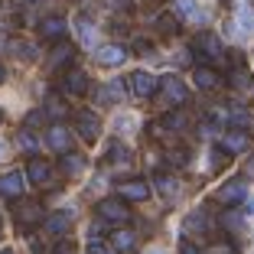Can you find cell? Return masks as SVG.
Segmentation results:
<instances>
[{
	"mask_svg": "<svg viewBox=\"0 0 254 254\" xmlns=\"http://www.w3.org/2000/svg\"><path fill=\"white\" fill-rule=\"evenodd\" d=\"M95 212L105 222H114V225H127L130 222V209H127V202L124 199H118V195H111V199H101L95 205Z\"/></svg>",
	"mask_w": 254,
	"mask_h": 254,
	"instance_id": "cell-1",
	"label": "cell"
},
{
	"mask_svg": "<svg viewBox=\"0 0 254 254\" xmlns=\"http://www.w3.org/2000/svg\"><path fill=\"white\" fill-rule=\"evenodd\" d=\"M195 56H202L205 62H222L225 59V49H222V39L215 36V33H199L192 43Z\"/></svg>",
	"mask_w": 254,
	"mask_h": 254,
	"instance_id": "cell-2",
	"label": "cell"
},
{
	"mask_svg": "<svg viewBox=\"0 0 254 254\" xmlns=\"http://www.w3.org/2000/svg\"><path fill=\"white\" fill-rule=\"evenodd\" d=\"M157 88L163 91V101H166V105H170V108L183 105V101H186V98H189V88H186V85L180 82V78H176V75H166V78H163V82L157 85Z\"/></svg>",
	"mask_w": 254,
	"mask_h": 254,
	"instance_id": "cell-3",
	"label": "cell"
},
{
	"mask_svg": "<svg viewBox=\"0 0 254 254\" xmlns=\"http://www.w3.org/2000/svg\"><path fill=\"white\" fill-rule=\"evenodd\" d=\"M75 130L91 143V140H98V134H101V121H98V114H91V111H78L75 114Z\"/></svg>",
	"mask_w": 254,
	"mask_h": 254,
	"instance_id": "cell-4",
	"label": "cell"
},
{
	"mask_svg": "<svg viewBox=\"0 0 254 254\" xmlns=\"http://www.w3.org/2000/svg\"><path fill=\"white\" fill-rule=\"evenodd\" d=\"M127 85H130V91H134L137 98H153V95H157V85H160V82H157L150 72H134L130 78H127Z\"/></svg>",
	"mask_w": 254,
	"mask_h": 254,
	"instance_id": "cell-5",
	"label": "cell"
},
{
	"mask_svg": "<svg viewBox=\"0 0 254 254\" xmlns=\"http://www.w3.org/2000/svg\"><path fill=\"white\" fill-rule=\"evenodd\" d=\"M150 195V186L143 180H127V183H118V199L124 202H143Z\"/></svg>",
	"mask_w": 254,
	"mask_h": 254,
	"instance_id": "cell-6",
	"label": "cell"
},
{
	"mask_svg": "<svg viewBox=\"0 0 254 254\" xmlns=\"http://www.w3.org/2000/svg\"><path fill=\"white\" fill-rule=\"evenodd\" d=\"M248 195V186H245V180H228L222 189H218V195L215 199L222 202V205H238L241 199Z\"/></svg>",
	"mask_w": 254,
	"mask_h": 254,
	"instance_id": "cell-7",
	"label": "cell"
},
{
	"mask_svg": "<svg viewBox=\"0 0 254 254\" xmlns=\"http://www.w3.org/2000/svg\"><path fill=\"white\" fill-rule=\"evenodd\" d=\"M13 215H16V222H20V228H30V225H36L39 218H43V205H39V202H16Z\"/></svg>",
	"mask_w": 254,
	"mask_h": 254,
	"instance_id": "cell-8",
	"label": "cell"
},
{
	"mask_svg": "<svg viewBox=\"0 0 254 254\" xmlns=\"http://www.w3.org/2000/svg\"><path fill=\"white\" fill-rule=\"evenodd\" d=\"M62 85H65V91H68V95H75V98L88 95V75H85L82 68H68L65 78H62Z\"/></svg>",
	"mask_w": 254,
	"mask_h": 254,
	"instance_id": "cell-9",
	"label": "cell"
},
{
	"mask_svg": "<svg viewBox=\"0 0 254 254\" xmlns=\"http://www.w3.org/2000/svg\"><path fill=\"white\" fill-rule=\"evenodd\" d=\"M23 186H26V176L16 173V170L7 173V176H0V195H3V199H20Z\"/></svg>",
	"mask_w": 254,
	"mask_h": 254,
	"instance_id": "cell-10",
	"label": "cell"
},
{
	"mask_svg": "<svg viewBox=\"0 0 254 254\" xmlns=\"http://www.w3.org/2000/svg\"><path fill=\"white\" fill-rule=\"evenodd\" d=\"M46 143H49L56 153H68V150H72V134H68L62 124H53L46 130Z\"/></svg>",
	"mask_w": 254,
	"mask_h": 254,
	"instance_id": "cell-11",
	"label": "cell"
},
{
	"mask_svg": "<svg viewBox=\"0 0 254 254\" xmlns=\"http://www.w3.org/2000/svg\"><path fill=\"white\" fill-rule=\"evenodd\" d=\"M26 180H30L33 186H49V183H53V166L46 163V160H30Z\"/></svg>",
	"mask_w": 254,
	"mask_h": 254,
	"instance_id": "cell-12",
	"label": "cell"
},
{
	"mask_svg": "<svg viewBox=\"0 0 254 254\" xmlns=\"http://www.w3.org/2000/svg\"><path fill=\"white\" fill-rule=\"evenodd\" d=\"M248 143H251L248 130H238V127H232L228 134H222V150L225 153H241V150H248Z\"/></svg>",
	"mask_w": 254,
	"mask_h": 254,
	"instance_id": "cell-13",
	"label": "cell"
},
{
	"mask_svg": "<svg viewBox=\"0 0 254 254\" xmlns=\"http://www.w3.org/2000/svg\"><path fill=\"white\" fill-rule=\"evenodd\" d=\"M65 30H68L65 16H43V20H39V36H46V39L65 36Z\"/></svg>",
	"mask_w": 254,
	"mask_h": 254,
	"instance_id": "cell-14",
	"label": "cell"
},
{
	"mask_svg": "<svg viewBox=\"0 0 254 254\" xmlns=\"http://www.w3.org/2000/svg\"><path fill=\"white\" fill-rule=\"evenodd\" d=\"M72 59H75V46L65 43V39H59V43L53 46V53H49V68H62Z\"/></svg>",
	"mask_w": 254,
	"mask_h": 254,
	"instance_id": "cell-15",
	"label": "cell"
},
{
	"mask_svg": "<svg viewBox=\"0 0 254 254\" xmlns=\"http://www.w3.org/2000/svg\"><path fill=\"white\" fill-rule=\"evenodd\" d=\"M124 59H127V49H124V46H118V43L101 46V49H98V62H101V65H121Z\"/></svg>",
	"mask_w": 254,
	"mask_h": 254,
	"instance_id": "cell-16",
	"label": "cell"
},
{
	"mask_svg": "<svg viewBox=\"0 0 254 254\" xmlns=\"http://www.w3.org/2000/svg\"><path fill=\"white\" fill-rule=\"evenodd\" d=\"M192 82H195V88H202V91H212L218 82H222V78H218V72H215V68H209V65H199V68L192 72Z\"/></svg>",
	"mask_w": 254,
	"mask_h": 254,
	"instance_id": "cell-17",
	"label": "cell"
},
{
	"mask_svg": "<svg viewBox=\"0 0 254 254\" xmlns=\"http://www.w3.org/2000/svg\"><path fill=\"white\" fill-rule=\"evenodd\" d=\"M228 85L238 88V91H251L254 88V78H251V72H248L245 65H235L232 72H228Z\"/></svg>",
	"mask_w": 254,
	"mask_h": 254,
	"instance_id": "cell-18",
	"label": "cell"
},
{
	"mask_svg": "<svg viewBox=\"0 0 254 254\" xmlns=\"http://www.w3.org/2000/svg\"><path fill=\"white\" fill-rule=\"evenodd\" d=\"M68 225H72V212H56V215L46 218V232L49 235H65Z\"/></svg>",
	"mask_w": 254,
	"mask_h": 254,
	"instance_id": "cell-19",
	"label": "cell"
},
{
	"mask_svg": "<svg viewBox=\"0 0 254 254\" xmlns=\"http://www.w3.org/2000/svg\"><path fill=\"white\" fill-rule=\"evenodd\" d=\"M134 241H137V235L130 232V228H118V232L111 235V248H114V251H121V254L130 251V248H134Z\"/></svg>",
	"mask_w": 254,
	"mask_h": 254,
	"instance_id": "cell-20",
	"label": "cell"
},
{
	"mask_svg": "<svg viewBox=\"0 0 254 254\" xmlns=\"http://www.w3.org/2000/svg\"><path fill=\"white\" fill-rule=\"evenodd\" d=\"M43 111H46V118L59 121V118L68 114V105H65V98H62V95H49V98H46V105H43Z\"/></svg>",
	"mask_w": 254,
	"mask_h": 254,
	"instance_id": "cell-21",
	"label": "cell"
},
{
	"mask_svg": "<svg viewBox=\"0 0 254 254\" xmlns=\"http://www.w3.org/2000/svg\"><path fill=\"white\" fill-rule=\"evenodd\" d=\"M62 170H65L68 176L82 173L85 170V157H82V153H72V150H68V153H62Z\"/></svg>",
	"mask_w": 254,
	"mask_h": 254,
	"instance_id": "cell-22",
	"label": "cell"
},
{
	"mask_svg": "<svg viewBox=\"0 0 254 254\" xmlns=\"http://www.w3.org/2000/svg\"><path fill=\"white\" fill-rule=\"evenodd\" d=\"M157 26H160L163 36H173V33H180V16H176V13H160Z\"/></svg>",
	"mask_w": 254,
	"mask_h": 254,
	"instance_id": "cell-23",
	"label": "cell"
},
{
	"mask_svg": "<svg viewBox=\"0 0 254 254\" xmlns=\"http://www.w3.org/2000/svg\"><path fill=\"white\" fill-rule=\"evenodd\" d=\"M202 228H205V215H202V212H192V215L186 218V225H183V232H186V235H192V232L199 235Z\"/></svg>",
	"mask_w": 254,
	"mask_h": 254,
	"instance_id": "cell-24",
	"label": "cell"
},
{
	"mask_svg": "<svg viewBox=\"0 0 254 254\" xmlns=\"http://www.w3.org/2000/svg\"><path fill=\"white\" fill-rule=\"evenodd\" d=\"M20 143H23L26 153H36V150H39V140H36V134H33L30 127H23V130H20Z\"/></svg>",
	"mask_w": 254,
	"mask_h": 254,
	"instance_id": "cell-25",
	"label": "cell"
},
{
	"mask_svg": "<svg viewBox=\"0 0 254 254\" xmlns=\"http://www.w3.org/2000/svg\"><path fill=\"white\" fill-rule=\"evenodd\" d=\"M232 124L238 127V130H248V124H251V111H245V108H232Z\"/></svg>",
	"mask_w": 254,
	"mask_h": 254,
	"instance_id": "cell-26",
	"label": "cell"
},
{
	"mask_svg": "<svg viewBox=\"0 0 254 254\" xmlns=\"http://www.w3.org/2000/svg\"><path fill=\"white\" fill-rule=\"evenodd\" d=\"M153 183H157V189L163 195H173V192H176V180H173V176H166V173H157V180H153Z\"/></svg>",
	"mask_w": 254,
	"mask_h": 254,
	"instance_id": "cell-27",
	"label": "cell"
},
{
	"mask_svg": "<svg viewBox=\"0 0 254 254\" xmlns=\"http://www.w3.org/2000/svg\"><path fill=\"white\" fill-rule=\"evenodd\" d=\"M13 53L20 56V59H36V46L23 43V39H13Z\"/></svg>",
	"mask_w": 254,
	"mask_h": 254,
	"instance_id": "cell-28",
	"label": "cell"
},
{
	"mask_svg": "<svg viewBox=\"0 0 254 254\" xmlns=\"http://www.w3.org/2000/svg\"><path fill=\"white\" fill-rule=\"evenodd\" d=\"M166 127H170V130H183V127H186V114H183V111L166 114Z\"/></svg>",
	"mask_w": 254,
	"mask_h": 254,
	"instance_id": "cell-29",
	"label": "cell"
},
{
	"mask_svg": "<svg viewBox=\"0 0 254 254\" xmlns=\"http://www.w3.org/2000/svg\"><path fill=\"white\" fill-rule=\"evenodd\" d=\"M222 225L228 228V232H238V228H241V215H238V212H228V215L222 218Z\"/></svg>",
	"mask_w": 254,
	"mask_h": 254,
	"instance_id": "cell-30",
	"label": "cell"
},
{
	"mask_svg": "<svg viewBox=\"0 0 254 254\" xmlns=\"http://www.w3.org/2000/svg\"><path fill=\"white\" fill-rule=\"evenodd\" d=\"M114 98H121V85L118 82H111L105 91H101V101H114Z\"/></svg>",
	"mask_w": 254,
	"mask_h": 254,
	"instance_id": "cell-31",
	"label": "cell"
},
{
	"mask_svg": "<svg viewBox=\"0 0 254 254\" xmlns=\"http://www.w3.org/2000/svg\"><path fill=\"white\" fill-rule=\"evenodd\" d=\"M186 160H189V150H173V153H170L173 166H186Z\"/></svg>",
	"mask_w": 254,
	"mask_h": 254,
	"instance_id": "cell-32",
	"label": "cell"
},
{
	"mask_svg": "<svg viewBox=\"0 0 254 254\" xmlns=\"http://www.w3.org/2000/svg\"><path fill=\"white\" fill-rule=\"evenodd\" d=\"M127 157H130V153H127V150L124 147H121V143H114V147L111 150H108V160H121V163H124V160Z\"/></svg>",
	"mask_w": 254,
	"mask_h": 254,
	"instance_id": "cell-33",
	"label": "cell"
},
{
	"mask_svg": "<svg viewBox=\"0 0 254 254\" xmlns=\"http://www.w3.org/2000/svg\"><path fill=\"white\" fill-rule=\"evenodd\" d=\"M209 254H235V245H228V241H222V245H212Z\"/></svg>",
	"mask_w": 254,
	"mask_h": 254,
	"instance_id": "cell-34",
	"label": "cell"
},
{
	"mask_svg": "<svg viewBox=\"0 0 254 254\" xmlns=\"http://www.w3.org/2000/svg\"><path fill=\"white\" fill-rule=\"evenodd\" d=\"M108 7H114V10H130V3H134V0H105Z\"/></svg>",
	"mask_w": 254,
	"mask_h": 254,
	"instance_id": "cell-35",
	"label": "cell"
},
{
	"mask_svg": "<svg viewBox=\"0 0 254 254\" xmlns=\"http://www.w3.org/2000/svg\"><path fill=\"white\" fill-rule=\"evenodd\" d=\"M153 46H150V39H137L134 43V53H150Z\"/></svg>",
	"mask_w": 254,
	"mask_h": 254,
	"instance_id": "cell-36",
	"label": "cell"
},
{
	"mask_svg": "<svg viewBox=\"0 0 254 254\" xmlns=\"http://www.w3.org/2000/svg\"><path fill=\"white\" fill-rule=\"evenodd\" d=\"M53 254H72V245H68V241H62V245H56Z\"/></svg>",
	"mask_w": 254,
	"mask_h": 254,
	"instance_id": "cell-37",
	"label": "cell"
},
{
	"mask_svg": "<svg viewBox=\"0 0 254 254\" xmlns=\"http://www.w3.org/2000/svg\"><path fill=\"white\" fill-rule=\"evenodd\" d=\"M183 254H202V251H199L195 245H189V241H186V245H183Z\"/></svg>",
	"mask_w": 254,
	"mask_h": 254,
	"instance_id": "cell-38",
	"label": "cell"
},
{
	"mask_svg": "<svg viewBox=\"0 0 254 254\" xmlns=\"http://www.w3.org/2000/svg\"><path fill=\"white\" fill-rule=\"evenodd\" d=\"M0 78H3V62H0Z\"/></svg>",
	"mask_w": 254,
	"mask_h": 254,
	"instance_id": "cell-39",
	"label": "cell"
},
{
	"mask_svg": "<svg viewBox=\"0 0 254 254\" xmlns=\"http://www.w3.org/2000/svg\"><path fill=\"white\" fill-rule=\"evenodd\" d=\"M0 124H3V111H0Z\"/></svg>",
	"mask_w": 254,
	"mask_h": 254,
	"instance_id": "cell-40",
	"label": "cell"
},
{
	"mask_svg": "<svg viewBox=\"0 0 254 254\" xmlns=\"http://www.w3.org/2000/svg\"><path fill=\"white\" fill-rule=\"evenodd\" d=\"M0 254H13V251H0Z\"/></svg>",
	"mask_w": 254,
	"mask_h": 254,
	"instance_id": "cell-41",
	"label": "cell"
},
{
	"mask_svg": "<svg viewBox=\"0 0 254 254\" xmlns=\"http://www.w3.org/2000/svg\"><path fill=\"white\" fill-rule=\"evenodd\" d=\"M0 238H3V228H0Z\"/></svg>",
	"mask_w": 254,
	"mask_h": 254,
	"instance_id": "cell-42",
	"label": "cell"
},
{
	"mask_svg": "<svg viewBox=\"0 0 254 254\" xmlns=\"http://www.w3.org/2000/svg\"><path fill=\"white\" fill-rule=\"evenodd\" d=\"M225 3H232V0H225Z\"/></svg>",
	"mask_w": 254,
	"mask_h": 254,
	"instance_id": "cell-43",
	"label": "cell"
},
{
	"mask_svg": "<svg viewBox=\"0 0 254 254\" xmlns=\"http://www.w3.org/2000/svg\"><path fill=\"white\" fill-rule=\"evenodd\" d=\"M0 150H3V147H0Z\"/></svg>",
	"mask_w": 254,
	"mask_h": 254,
	"instance_id": "cell-44",
	"label": "cell"
},
{
	"mask_svg": "<svg viewBox=\"0 0 254 254\" xmlns=\"http://www.w3.org/2000/svg\"><path fill=\"white\" fill-rule=\"evenodd\" d=\"M251 91H254V88H251Z\"/></svg>",
	"mask_w": 254,
	"mask_h": 254,
	"instance_id": "cell-45",
	"label": "cell"
}]
</instances>
